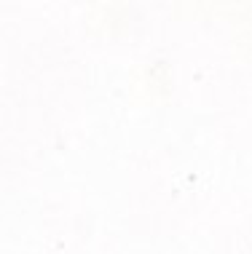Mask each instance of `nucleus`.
Listing matches in <instances>:
<instances>
[]
</instances>
